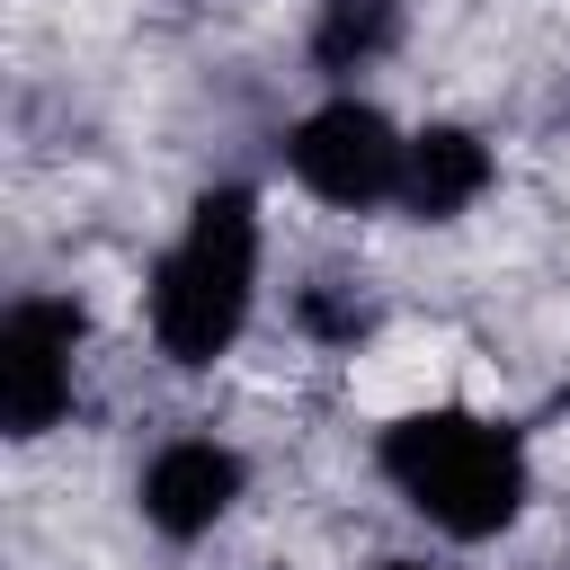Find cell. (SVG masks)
<instances>
[{
  "label": "cell",
  "mask_w": 570,
  "mask_h": 570,
  "mask_svg": "<svg viewBox=\"0 0 570 570\" xmlns=\"http://www.w3.org/2000/svg\"><path fill=\"white\" fill-rule=\"evenodd\" d=\"M249 285H258V205L240 187H214L187 214V232L160 258V276H151V338H160V356L169 365H214L240 338V321H249Z\"/></svg>",
  "instance_id": "2"
},
{
  "label": "cell",
  "mask_w": 570,
  "mask_h": 570,
  "mask_svg": "<svg viewBox=\"0 0 570 570\" xmlns=\"http://www.w3.org/2000/svg\"><path fill=\"white\" fill-rule=\"evenodd\" d=\"M232 499H240V454L214 445V436H178V445H160L151 472H142V517H151L160 534H178V543L205 534Z\"/></svg>",
  "instance_id": "5"
},
{
  "label": "cell",
  "mask_w": 570,
  "mask_h": 570,
  "mask_svg": "<svg viewBox=\"0 0 570 570\" xmlns=\"http://www.w3.org/2000/svg\"><path fill=\"white\" fill-rule=\"evenodd\" d=\"M401 45V0H321L312 18V62L321 71H365Z\"/></svg>",
  "instance_id": "7"
},
{
  "label": "cell",
  "mask_w": 570,
  "mask_h": 570,
  "mask_svg": "<svg viewBox=\"0 0 570 570\" xmlns=\"http://www.w3.org/2000/svg\"><path fill=\"white\" fill-rule=\"evenodd\" d=\"M285 160H294V178H303L321 205H383V196H401L410 142L392 134L383 107H365V98H330V107H312V116L294 125Z\"/></svg>",
  "instance_id": "3"
},
{
  "label": "cell",
  "mask_w": 570,
  "mask_h": 570,
  "mask_svg": "<svg viewBox=\"0 0 570 570\" xmlns=\"http://www.w3.org/2000/svg\"><path fill=\"white\" fill-rule=\"evenodd\" d=\"M481 187H490V142H481V134H463V125L410 134V169H401V205H410V214L445 223V214H463Z\"/></svg>",
  "instance_id": "6"
},
{
  "label": "cell",
  "mask_w": 570,
  "mask_h": 570,
  "mask_svg": "<svg viewBox=\"0 0 570 570\" xmlns=\"http://www.w3.org/2000/svg\"><path fill=\"white\" fill-rule=\"evenodd\" d=\"M71 347H80V312L53 294H27L0 321V419L18 436L53 428L71 410Z\"/></svg>",
  "instance_id": "4"
},
{
  "label": "cell",
  "mask_w": 570,
  "mask_h": 570,
  "mask_svg": "<svg viewBox=\"0 0 570 570\" xmlns=\"http://www.w3.org/2000/svg\"><path fill=\"white\" fill-rule=\"evenodd\" d=\"M383 570H419V561H383Z\"/></svg>",
  "instance_id": "8"
},
{
  "label": "cell",
  "mask_w": 570,
  "mask_h": 570,
  "mask_svg": "<svg viewBox=\"0 0 570 570\" xmlns=\"http://www.w3.org/2000/svg\"><path fill=\"white\" fill-rule=\"evenodd\" d=\"M383 472L392 490L454 543H481L499 534L517 508H525V445L472 410H419L383 436Z\"/></svg>",
  "instance_id": "1"
}]
</instances>
